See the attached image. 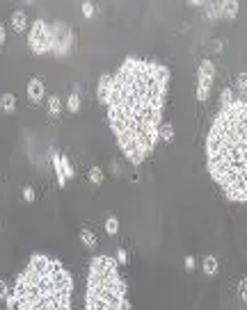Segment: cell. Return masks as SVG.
<instances>
[{
  "mask_svg": "<svg viewBox=\"0 0 247 310\" xmlns=\"http://www.w3.org/2000/svg\"><path fill=\"white\" fill-rule=\"evenodd\" d=\"M94 2H82V14H85V16H92V14H94Z\"/></svg>",
  "mask_w": 247,
  "mask_h": 310,
  "instance_id": "603a6c76",
  "label": "cell"
},
{
  "mask_svg": "<svg viewBox=\"0 0 247 310\" xmlns=\"http://www.w3.org/2000/svg\"><path fill=\"white\" fill-rule=\"evenodd\" d=\"M0 105H2V112L5 114H12L14 110H16V96L14 93H2V98H0Z\"/></svg>",
  "mask_w": 247,
  "mask_h": 310,
  "instance_id": "7c38bea8",
  "label": "cell"
},
{
  "mask_svg": "<svg viewBox=\"0 0 247 310\" xmlns=\"http://www.w3.org/2000/svg\"><path fill=\"white\" fill-rule=\"evenodd\" d=\"M85 310H131L119 262L112 255H94L87 272Z\"/></svg>",
  "mask_w": 247,
  "mask_h": 310,
  "instance_id": "277c9868",
  "label": "cell"
},
{
  "mask_svg": "<svg viewBox=\"0 0 247 310\" xmlns=\"http://www.w3.org/2000/svg\"><path fill=\"white\" fill-rule=\"evenodd\" d=\"M215 80V66L211 60H202L199 62V71H197V100H206Z\"/></svg>",
  "mask_w": 247,
  "mask_h": 310,
  "instance_id": "8992f818",
  "label": "cell"
},
{
  "mask_svg": "<svg viewBox=\"0 0 247 310\" xmlns=\"http://www.w3.org/2000/svg\"><path fill=\"white\" fill-rule=\"evenodd\" d=\"M89 180H92L94 185H101V183H103V171H101V167H92V169H89Z\"/></svg>",
  "mask_w": 247,
  "mask_h": 310,
  "instance_id": "44dd1931",
  "label": "cell"
},
{
  "mask_svg": "<svg viewBox=\"0 0 247 310\" xmlns=\"http://www.w3.org/2000/svg\"><path fill=\"white\" fill-rule=\"evenodd\" d=\"M160 139H163V142H174V125L172 124L160 125Z\"/></svg>",
  "mask_w": 247,
  "mask_h": 310,
  "instance_id": "ac0fdd59",
  "label": "cell"
},
{
  "mask_svg": "<svg viewBox=\"0 0 247 310\" xmlns=\"http://www.w3.org/2000/svg\"><path fill=\"white\" fill-rule=\"evenodd\" d=\"M28 44H30L32 53H37V55L53 53V25H48L44 19H37L30 28Z\"/></svg>",
  "mask_w": 247,
  "mask_h": 310,
  "instance_id": "5b68a950",
  "label": "cell"
},
{
  "mask_svg": "<svg viewBox=\"0 0 247 310\" xmlns=\"http://www.w3.org/2000/svg\"><path fill=\"white\" fill-rule=\"evenodd\" d=\"M80 242L85 244L89 251H94V248H96V237H94V233H92V230H87V228L80 230Z\"/></svg>",
  "mask_w": 247,
  "mask_h": 310,
  "instance_id": "9a60e30c",
  "label": "cell"
},
{
  "mask_svg": "<svg viewBox=\"0 0 247 310\" xmlns=\"http://www.w3.org/2000/svg\"><path fill=\"white\" fill-rule=\"evenodd\" d=\"M195 258H192V255H188V258H185V269H195Z\"/></svg>",
  "mask_w": 247,
  "mask_h": 310,
  "instance_id": "83f0119b",
  "label": "cell"
},
{
  "mask_svg": "<svg viewBox=\"0 0 247 310\" xmlns=\"http://www.w3.org/2000/svg\"><path fill=\"white\" fill-rule=\"evenodd\" d=\"M44 92H46V87L39 78H30V80H28V96H30L35 103H39V100L44 98Z\"/></svg>",
  "mask_w": 247,
  "mask_h": 310,
  "instance_id": "9c48e42d",
  "label": "cell"
},
{
  "mask_svg": "<svg viewBox=\"0 0 247 310\" xmlns=\"http://www.w3.org/2000/svg\"><path fill=\"white\" fill-rule=\"evenodd\" d=\"M67 107H69V112H78V107H80V96H78V92L69 93V98H67Z\"/></svg>",
  "mask_w": 247,
  "mask_h": 310,
  "instance_id": "d6986e66",
  "label": "cell"
},
{
  "mask_svg": "<svg viewBox=\"0 0 247 310\" xmlns=\"http://www.w3.org/2000/svg\"><path fill=\"white\" fill-rule=\"evenodd\" d=\"M0 287H2V292H0V297H2V301L7 304V299H9V297H7V280H0Z\"/></svg>",
  "mask_w": 247,
  "mask_h": 310,
  "instance_id": "4316f807",
  "label": "cell"
},
{
  "mask_svg": "<svg viewBox=\"0 0 247 310\" xmlns=\"http://www.w3.org/2000/svg\"><path fill=\"white\" fill-rule=\"evenodd\" d=\"M53 167H55V171H57V180H60V185H67V176H64V171H62V162H60V157H62V155L57 153V151H53Z\"/></svg>",
  "mask_w": 247,
  "mask_h": 310,
  "instance_id": "4fadbf2b",
  "label": "cell"
},
{
  "mask_svg": "<svg viewBox=\"0 0 247 310\" xmlns=\"http://www.w3.org/2000/svg\"><path fill=\"white\" fill-rule=\"evenodd\" d=\"M23 199H26L28 203L35 201V189H32V187H26V189H23Z\"/></svg>",
  "mask_w": 247,
  "mask_h": 310,
  "instance_id": "484cf974",
  "label": "cell"
},
{
  "mask_svg": "<svg viewBox=\"0 0 247 310\" xmlns=\"http://www.w3.org/2000/svg\"><path fill=\"white\" fill-rule=\"evenodd\" d=\"M202 9L209 19H220V2H206V5H202Z\"/></svg>",
  "mask_w": 247,
  "mask_h": 310,
  "instance_id": "e0dca14e",
  "label": "cell"
},
{
  "mask_svg": "<svg viewBox=\"0 0 247 310\" xmlns=\"http://www.w3.org/2000/svg\"><path fill=\"white\" fill-rule=\"evenodd\" d=\"M236 14H238V2L236 0L220 2V19H234Z\"/></svg>",
  "mask_w": 247,
  "mask_h": 310,
  "instance_id": "30bf717a",
  "label": "cell"
},
{
  "mask_svg": "<svg viewBox=\"0 0 247 310\" xmlns=\"http://www.w3.org/2000/svg\"><path fill=\"white\" fill-rule=\"evenodd\" d=\"M167 87L170 68L144 57H126L112 73L106 103L108 124L121 153L133 164H142L160 139Z\"/></svg>",
  "mask_w": 247,
  "mask_h": 310,
  "instance_id": "6da1fadb",
  "label": "cell"
},
{
  "mask_svg": "<svg viewBox=\"0 0 247 310\" xmlns=\"http://www.w3.org/2000/svg\"><path fill=\"white\" fill-rule=\"evenodd\" d=\"M110 87H112V75H110V73H101V78H99V87H96V96H99V103H101V105L108 103Z\"/></svg>",
  "mask_w": 247,
  "mask_h": 310,
  "instance_id": "ba28073f",
  "label": "cell"
},
{
  "mask_svg": "<svg viewBox=\"0 0 247 310\" xmlns=\"http://www.w3.org/2000/svg\"><path fill=\"white\" fill-rule=\"evenodd\" d=\"M73 279L62 262L35 253L16 276L7 310H71Z\"/></svg>",
  "mask_w": 247,
  "mask_h": 310,
  "instance_id": "3957f363",
  "label": "cell"
},
{
  "mask_svg": "<svg viewBox=\"0 0 247 310\" xmlns=\"http://www.w3.org/2000/svg\"><path fill=\"white\" fill-rule=\"evenodd\" d=\"M71 41H73V32L67 23H55L53 25V53L60 57H64L71 48Z\"/></svg>",
  "mask_w": 247,
  "mask_h": 310,
  "instance_id": "52a82bcc",
  "label": "cell"
},
{
  "mask_svg": "<svg viewBox=\"0 0 247 310\" xmlns=\"http://www.w3.org/2000/svg\"><path fill=\"white\" fill-rule=\"evenodd\" d=\"M238 89H241V92H247V73L238 75Z\"/></svg>",
  "mask_w": 247,
  "mask_h": 310,
  "instance_id": "d4e9b609",
  "label": "cell"
},
{
  "mask_svg": "<svg viewBox=\"0 0 247 310\" xmlns=\"http://www.w3.org/2000/svg\"><path fill=\"white\" fill-rule=\"evenodd\" d=\"M234 100H236L234 89H224V92H222V107H224V105H231Z\"/></svg>",
  "mask_w": 247,
  "mask_h": 310,
  "instance_id": "7402d4cb",
  "label": "cell"
},
{
  "mask_svg": "<svg viewBox=\"0 0 247 310\" xmlns=\"http://www.w3.org/2000/svg\"><path fill=\"white\" fill-rule=\"evenodd\" d=\"M117 262H119V265H126V262H128V253L124 251V248L117 251Z\"/></svg>",
  "mask_w": 247,
  "mask_h": 310,
  "instance_id": "cb8c5ba5",
  "label": "cell"
},
{
  "mask_svg": "<svg viewBox=\"0 0 247 310\" xmlns=\"http://www.w3.org/2000/svg\"><path fill=\"white\" fill-rule=\"evenodd\" d=\"M0 44H5V23L0 25Z\"/></svg>",
  "mask_w": 247,
  "mask_h": 310,
  "instance_id": "f1b7e54d",
  "label": "cell"
},
{
  "mask_svg": "<svg viewBox=\"0 0 247 310\" xmlns=\"http://www.w3.org/2000/svg\"><path fill=\"white\" fill-rule=\"evenodd\" d=\"M12 25H14V30H16V32H23V30H26V25H28V16H26V12L16 9V12L12 14Z\"/></svg>",
  "mask_w": 247,
  "mask_h": 310,
  "instance_id": "8fae6325",
  "label": "cell"
},
{
  "mask_svg": "<svg viewBox=\"0 0 247 310\" xmlns=\"http://www.w3.org/2000/svg\"><path fill=\"white\" fill-rule=\"evenodd\" d=\"M206 169L234 203H247V98L215 114L206 135Z\"/></svg>",
  "mask_w": 247,
  "mask_h": 310,
  "instance_id": "7a4b0ae2",
  "label": "cell"
},
{
  "mask_svg": "<svg viewBox=\"0 0 247 310\" xmlns=\"http://www.w3.org/2000/svg\"><path fill=\"white\" fill-rule=\"evenodd\" d=\"M48 112H51L53 117H57L60 112H62V100H60V96H48Z\"/></svg>",
  "mask_w": 247,
  "mask_h": 310,
  "instance_id": "2e32d148",
  "label": "cell"
},
{
  "mask_svg": "<svg viewBox=\"0 0 247 310\" xmlns=\"http://www.w3.org/2000/svg\"><path fill=\"white\" fill-rule=\"evenodd\" d=\"M117 230H119V219L117 217L106 219V233H108V235H117Z\"/></svg>",
  "mask_w": 247,
  "mask_h": 310,
  "instance_id": "ffe728a7",
  "label": "cell"
},
{
  "mask_svg": "<svg viewBox=\"0 0 247 310\" xmlns=\"http://www.w3.org/2000/svg\"><path fill=\"white\" fill-rule=\"evenodd\" d=\"M202 267H204V274H209V276H213V274H217V258L215 255H206L204 258V262H202Z\"/></svg>",
  "mask_w": 247,
  "mask_h": 310,
  "instance_id": "5bb4252c",
  "label": "cell"
}]
</instances>
